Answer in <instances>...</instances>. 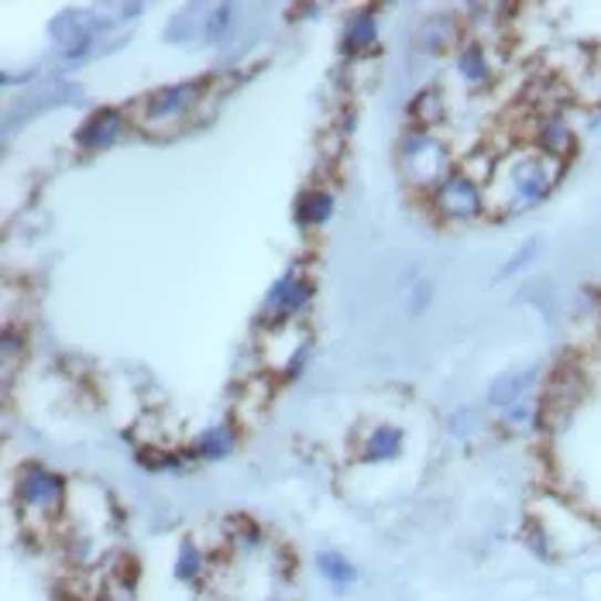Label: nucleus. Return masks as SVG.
I'll return each instance as SVG.
<instances>
[{
	"mask_svg": "<svg viewBox=\"0 0 601 601\" xmlns=\"http://www.w3.org/2000/svg\"><path fill=\"white\" fill-rule=\"evenodd\" d=\"M537 375H540L537 369H526V372L498 379V382L488 388V403H491L495 410H509V406L522 403V395L532 388V379H537Z\"/></svg>",
	"mask_w": 601,
	"mask_h": 601,
	"instance_id": "19",
	"label": "nucleus"
},
{
	"mask_svg": "<svg viewBox=\"0 0 601 601\" xmlns=\"http://www.w3.org/2000/svg\"><path fill=\"white\" fill-rule=\"evenodd\" d=\"M138 464L145 467V472L152 475H165V472H186V467L193 464L189 450H173V447H158V444H142L135 450Z\"/></svg>",
	"mask_w": 601,
	"mask_h": 601,
	"instance_id": "18",
	"label": "nucleus"
},
{
	"mask_svg": "<svg viewBox=\"0 0 601 601\" xmlns=\"http://www.w3.org/2000/svg\"><path fill=\"white\" fill-rule=\"evenodd\" d=\"M460 24L454 18H426L419 24V45L433 55H441V52H457L460 45Z\"/></svg>",
	"mask_w": 601,
	"mask_h": 601,
	"instance_id": "17",
	"label": "nucleus"
},
{
	"mask_svg": "<svg viewBox=\"0 0 601 601\" xmlns=\"http://www.w3.org/2000/svg\"><path fill=\"white\" fill-rule=\"evenodd\" d=\"M379 31H382V21H379V11L375 8H358L348 14L344 21V35H341V55L358 62V59H372L379 55Z\"/></svg>",
	"mask_w": 601,
	"mask_h": 601,
	"instance_id": "9",
	"label": "nucleus"
},
{
	"mask_svg": "<svg viewBox=\"0 0 601 601\" xmlns=\"http://www.w3.org/2000/svg\"><path fill=\"white\" fill-rule=\"evenodd\" d=\"M52 39L62 52V59H83L96 42V21L80 11H65L52 21Z\"/></svg>",
	"mask_w": 601,
	"mask_h": 601,
	"instance_id": "10",
	"label": "nucleus"
},
{
	"mask_svg": "<svg viewBox=\"0 0 601 601\" xmlns=\"http://www.w3.org/2000/svg\"><path fill=\"white\" fill-rule=\"evenodd\" d=\"M14 509L21 522L49 529L65 519L70 512V488H65L62 475L52 472L42 460H24L14 472Z\"/></svg>",
	"mask_w": 601,
	"mask_h": 601,
	"instance_id": "3",
	"label": "nucleus"
},
{
	"mask_svg": "<svg viewBox=\"0 0 601 601\" xmlns=\"http://www.w3.org/2000/svg\"><path fill=\"white\" fill-rule=\"evenodd\" d=\"M176 581L183 584H204L210 574V550L199 547L196 540H183L179 553H176V567H173Z\"/></svg>",
	"mask_w": 601,
	"mask_h": 601,
	"instance_id": "16",
	"label": "nucleus"
},
{
	"mask_svg": "<svg viewBox=\"0 0 601 601\" xmlns=\"http://www.w3.org/2000/svg\"><path fill=\"white\" fill-rule=\"evenodd\" d=\"M410 127L419 131H437L447 121V96L441 86H423L413 100H410Z\"/></svg>",
	"mask_w": 601,
	"mask_h": 601,
	"instance_id": "15",
	"label": "nucleus"
},
{
	"mask_svg": "<svg viewBox=\"0 0 601 601\" xmlns=\"http://www.w3.org/2000/svg\"><path fill=\"white\" fill-rule=\"evenodd\" d=\"M526 145L540 148L543 155L557 158V162H567L578 155V131L567 121V114H543V117H532L529 121V138Z\"/></svg>",
	"mask_w": 601,
	"mask_h": 601,
	"instance_id": "8",
	"label": "nucleus"
},
{
	"mask_svg": "<svg viewBox=\"0 0 601 601\" xmlns=\"http://www.w3.org/2000/svg\"><path fill=\"white\" fill-rule=\"evenodd\" d=\"M313 296H317V282L299 269V265H292V269L286 276H279L272 282V289L265 292L261 310L272 327H289L313 307Z\"/></svg>",
	"mask_w": 601,
	"mask_h": 601,
	"instance_id": "6",
	"label": "nucleus"
},
{
	"mask_svg": "<svg viewBox=\"0 0 601 601\" xmlns=\"http://www.w3.org/2000/svg\"><path fill=\"white\" fill-rule=\"evenodd\" d=\"M454 70L460 76V83L467 90H485L495 80V62L491 52L485 49V42L478 39H464L454 52Z\"/></svg>",
	"mask_w": 601,
	"mask_h": 601,
	"instance_id": "13",
	"label": "nucleus"
},
{
	"mask_svg": "<svg viewBox=\"0 0 601 601\" xmlns=\"http://www.w3.org/2000/svg\"><path fill=\"white\" fill-rule=\"evenodd\" d=\"M241 444V429L234 419H220V423H210L196 433V437L189 441V457L193 460H224L230 457L234 450H238Z\"/></svg>",
	"mask_w": 601,
	"mask_h": 601,
	"instance_id": "12",
	"label": "nucleus"
},
{
	"mask_svg": "<svg viewBox=\"0 0 601 601\" xmlns=\"http://www.w3.org/2000/svg\"><path fill=\"white\" fill-rule=\"evenodd\" d=\"M333 210H338V196H333V189L330 186H310L296 196L292 217L303 230H320L330 224Z\"/></svg>",
	"mask_w": 601,
	"mask_h": 601,
	"instance_id": "14",
	"label": "nucleus"
},
{
	"mask_svg": "<svg viewBox=\"0 0 601 601\" xmlns=\"http://www.w3.org/2000/svg\"><path fill=\"white\" fill-rule=\"evenodd\" d=\"M317 571L330 588H338V591H344V588H351L358 581V567L341 550H320L317 553Z\"/></svg>",
	"mask_w": 601,
	"mask_h": 601,
	"instance_id": "20",
	"label": "nucleus"
},
{
	"mask_svg": "<svg viewBox=\"0 0 601 601\" xmlns=\"http://www.w3.org/2000/svg\"><path fill=\"white\" fill-rule=\"evenodd\" d=\"M540 255V241L537 238H532V241H526L506 265H502V272H498V279H509V276H516V272H522L526 269V265L532 261V258H537Z\"/></svg>",
	"mask_w": 601,
	"mask_h": 601,
	"instance_id": "24",
	"label": "nucleus"
},
{
	"mask_svg": "<svg viewBox=\"0 0 601 601\" xmlns=\"http://www.w3.org/2000/svg\"><path fill=\"white\" fill-rule=\"evenodd\" d=\"M224 543L230 550H238V553H255L265 547V529L251 519V516H234L227 522V532H224Z\"/></svg>",
	"mask_w": 601,
	"mask_h": 601,
	"instance_id": "21",
	"label": "nucleus"
},
{
	"mask_svg": "<svg viewBox=\"0 0 601 601\" xmlns=\"http://www.w3.org/2000/svg\"><path fill=\"white\" fill-rule=\"evenodd\" d=\"M0 354H4V375H11V364L24 361V354H28V341L14 323H8L4 333H0Z\"/></svg>",
	"mask_w": 601,
	"mask_h": 601,
	"instance_id": "23",
	"label": "nucleus"
},
{
	"mask_svg": "<svg viewBox=\"0 0 601 601\" xmlns=\"http://www.w3.org/2000/svg\"><path fill=\"white\" fill-rule=\"evenodd\" d=\"M563 173H567V162H557V158L543 155L540 148H532L526 142L512 145L502 155V162H498L491 183L485 186L488 217L506 220V217L540 207L543 199L560 186Z\"/></svg>",
	"mask_w": 601,
	"mask_h": 601,
	"instance_id": "1",
	"label": "nucleus"
},
{
	"mask_svg": "<svg viewBox=\"0 0 601 601\" xmlns=\"http://www.w3.org/2000/svg\"><path fill=\"white\" fill-rule=\"evenodd\" d=\"M429 299H433V286H429V282H419L416 292H413V307H410V310H413V313H423V310L429 307Z\"/></svg>",
	"mask_w": 601,
	"mask_h": 601,
	"instance_id": "25",
	"label": "nucleus"
},
{
	"mask_svg": "<svg viewBox=\"0 0 601 601\" xmlns=\"http://www.w3.org/2000/svg\"><path fill=\"white\" fill-rule=\"evenodd\" d=\"M234 31V4H217L210 8L207 21H204V35L207 42H224Z\"/></svg>",
	"mask_w": 601,
	"mask_h": 601,
	"instance_id": "22",
	"label": "nucleus"
},
{
	"mask_svg": "<svg viewBox=\"0 0 601 601\" xmlns=\"http://www.w3.org/2000/svg\"><path fill=\"white\" fill-rule=\"evenodd\" d=\"M395 162H398L403 183L423 199L457 169L454 152L444 142V135H437V131H419V127L403 131V138L395 145Z\"/></svg>",
	"mask_w": 601,
	"mask_h": 601,
	"instance_id": "4",
	"label": "nucleus"
},
{
	"mask_svg": "<svg viewBox=\"0 0 601 601\" xmlns=\"http://www.w3.org/2000/svg\"><path fill=\"white\" fill-rule=\"evenodd\" d=\"M406 447V433L395 423H372L369 429L358 437V460L361 464H388L403 454Z\"/></svg>",
	"mask_w": 601,
	"mask_h": 601,
	"instance_id": "11",
	"label": "nucleus"
},
{
	"mask_svg": "<svg viewBox=\"0 0 601 601\" xmlns=\"http://www.w3.org/2000/svg\"><path fill=\"white\" fill-rule=\"evenodd\" d=\"M131 131H135L131 111H124V107H96L76 124L73 145L83 155H100V152L114 148L124 135H131Z\"/></svg>",
	"mask_w": 601,
	"mask_h": 601,
	"instance_id": "7",
	"label": "nucleus"
},
{
	"mask_svg": "<svg viewBox=\"0 0 601 601\" xmlns=\"http://www.w3.org/2000/svg\"><path fill=\"white\" fill-rule=\"evenodd\" d=\"M214 86L217 80L207 76V80H183V83H165V86L148 90L145 96L135 100V107H131L135 131H145L152 138L176 135L193 117L204 114Z\"/></svg>",
	"mask_w": 601,
	"mask_h": 601,
	"instance_id": "2",
	"label": "nucleus"
},
{
	"mask_svg": "<svg viewBox=\"0 0 601 601\" xmlns=\"http://www.w3.org/2000/svg\"><path fill=\"white\" fill-rule=\"evenodd\" d=\"M426 210L437 224L467 227L488 217V193L478 179H472L457 165V169L426 196Z\"/></svg>",
	"mask_w": 601,
	"mask_h": 601,
	"instance_id": "5",
	"label": "nucleus"
},
{
	"mask_svg": "<svg viewBox=\"0 0 601 601\" xmlns=\"http://www.w3.org/2000/svg\"><path fill=\"white\" fill-rule=\"evenodd\" d=\"M96 601H135V591H124V588L104 584V588L96 591Z\"/></svg>",
	"mask_w": 601,
	"mask_h": 601,
	"instance_id": "26",
	"label": "nucleus"
}]
</instances>
